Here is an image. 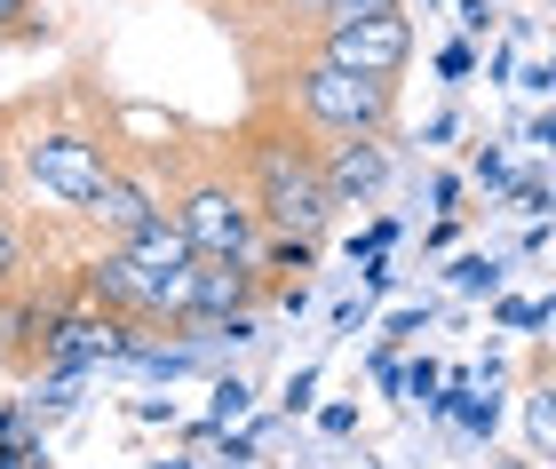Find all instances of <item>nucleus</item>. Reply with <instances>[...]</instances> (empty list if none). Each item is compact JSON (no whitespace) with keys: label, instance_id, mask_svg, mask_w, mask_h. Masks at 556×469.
Returning <instances> with one entry per match:
<instances>
[{"label":"nucleus","instance_id":"f257e3e1","mask_svg":"<svg viewBox=\"0 0 556 469\" xmlns=\"http://www.w3.org/2000/svg\"><path fill=\"white\" fill-rule=\"evenodd\" d=\"M231 152H239V176L247 191H255V215H263V231L270 239H287V246H326V231H334V191H326V160H318V136L302 128V119L287 104H270V96H255V112L239 119V136H231Z\"/></svg>","mask_w":556,"mask_h":469},{"label":"nucleus","instance_id":"f03ea898","mask_svg":"<svg viewBox=\"0 0 556 469\" xmlns=\"http://www.w3.org/2000/svg\"><path fill=\"white\" fill-rule=\"evenodd\" d=\"M263 96L287 104L318 143H334V136H390L397 128V80L342 72V64L311 56V48H287L278 64H263Z\"/></svg>","mask_w":556,"mask_h":469},{"label":"nucleus","instance_id":"7ed1b4c3","mask_svg":"<svg viewBox=\"0 0 556 469\" xmlns=\"http://www.w3.org/2000/svg\"><path fill=\"white\" fill-rule=\"evenodd\" d=\"M167 215L184 224L191 255H207V263H263V239L270 231H263V215H255V191H247L231 143L167 183Z\"/></svg>","mask_w":556,"mask_h":469},{"label":"nucleus","instance_id":"20e7f679","mask_svg":"<svg viewBox=\"0 0 556 469\" xmlns=\"http://www.w3.org/2000/svg\"><path fill=\"white\" fill-rule=\"evenodd\" d=\"M9 167H16L24 191L56 200L64 215H88L104 176H112V143L88 119H33L24 136H9Z\"/></svg>","mask_w":556,"mask_h":469},{"label":"nucleus","instance_id":"39448f33","mask_svg":"<svg viewBox=\"0 0 556 469\" xmlns=\"http://www.w3.org/2000/svg\"><path fill=\"white\" fill-rule=\"evenodd\" d=\"M311 56L342 64V72H374V80H397L414 64V9H382V16H326L311 40Z\"/></svg>","mask_w":556,"mask_h":469},{"label":"nucleus","instance_id":"423d86ee","mask_svg":"<svg viewBox=\"0 0 556 469\" xmlns=\"http://www.w3.org/2000/svg\"><path fill=\"white\" fill-rule=\"evenodd\" d=\"M263 263H191V294H184V327H231L263 303Z\"/></svg>","mask_w":556,"mask_h":469},{"label":"nucleus","instance_id":"0eeeda50","mask_svg":"<svg viewBox=\"0 0 556 469\" xmlns=\"http://www.w3.org/2000/svg\"><path fill=\"white\" fill-rule=\"evenodd\" d=\"M128 351V318H112V310H56L48 318V351H40V366H56V375H80V366H96V358H119Z\"/></svg>","mask_w":556,"mask_h":469},{"label":"nucleus","instance_id":"6e6552de","mask_svg":"<svg viewBox=\"0 0 556 469\" xmlns=\"http://www.w3.org/2000/svg\"><path fill=\"white\" fill-rule=\"evenodd\" d=\"M318 160H326V191H334V207H358L390 176V136H334V143H318Z\"/></svg>","mask_w":556,"mask_h":469},{"label":"nucleus","instance_id":"1a4fd4ad","mask_svg":"<svg viewBox=\"0 0 556 469\" xmlns=\"http://www.w3.org/2000/svg\"><path fill=\"white\" fill-rule=\"evenodd\" d=\"M326 9H334V0H263V16H270V33L287 40V48H302L326 24Z\"/></svg>","mask_w":556,"mask_h":469},{"label":"nucleus","instance_id":"9d476101","mask_svg":"<svg viewBox=\"0 0 556 469\" xmlns=\"http://www.w3.org/2000/svg\"><path fill=\"white\" fill-rule=\"evenodd\" d=\"M525 438H533L541 461H556V382H541L533 398H525Z\"/></svg>","mask_w":556,"mask_h":469},{"label":"nucleus","instance_id":"9b49d317","mask_svg":"<svg viewBox=\"0 0 556 469\" xmlns=\"http://www.w3.org/2000/svg\"><path fill=\"white\" fill-rule=\"evenodd\" d=\"M16 287H24V239H16L9 215H0V303H9Z\"/></svg>","mask_w":556,"mask_h":469},{"label":"nucleus","instance_id":"f8f14e48","mask_svg":"<svg viewBox=\"0 0 556 469\" xmlns=\"http://www.w3.org/2000/svg\"><path fill=\"white\" fill-rule=\"evenodd\" d=\"M493 279H501V263H493V255H462V263H453V287H462V294L493 287Z\"/></svg>","mask_w":556,"mask_h":469},{"label":"nucleus","instance_id":"ddd939ff","mask_svg":"<svg viewBox=\"0 0 556 469\" xmlns=\"http://www.w3.org/2000/svg\"><path fill=\"white\" fill-rule=\"evenodd\" d=\"M33 33V0H0V40H24Z\"/></svg>","mask_w":556,"mask_h":469},{"label":"nucleus","instance_id":"4468645a","mask_svg":"<svg viewBox=\"0 0 556 469\" xmlns=\"http://www.w3.org/2000/svg\"><path fill=\"white\" fill-rule=\"evenodd\" d=\"M438 72H445V80H469V72H477V56H469V40H453L445 56H438Z\"/></svg>","mask_w":556,"mask_h":469},{"label":"nucleus","instance_id":"2eb2a0df","mask_svg":"<svg viewBox=\"0 0 556 469\" xmlns=\"http://www.w3.org/2000/svg\"><path fill=\"white\" fill-rule=\"evenodd\" d=\"M382 9H406V0H334L326 16H382Z\"/></svg>","mask_w":556,"mask_h":469},{"label":"nucleus","instance_id":"dca6fc26","mask_svg":"<svg viewBox=\"0 0 556 469\" xmlns=\"http://www.w3.org/2000/svg\"><path fill=\"white\" fill-rule=\"evenodd\" d=\"M477 183H509V160H501V152H477Z\"/></svg>","mask_w":556,"mask_h":469},{"label":"nucleus","instance_id":"f3484780","mask_svg":"<svg viewBox=\"0 0 556 469\" xmlns=\"http://www.w3.org/2000/svg\"><path fill=\"white\" fill-rule=\"evenodd\" d=\"M533 318H548V303H509V310H501V327H533Z\"/></svg>","mask_w":556,"mask_h":469},{"label":"nucleus","instance_id":"a211bd4d","mask_svg":"<svg viewBox=\"0 0 556 469\" xmlns=\"http://www.w3.org/2000/svg\"><path fill=\"white\" fill-rule=\"evenodd\" d=\"M462 24H469V33H485V24H493V9H485V0H462Z\"/></svg>","mask_w":556,"mask_h":469},{"label":"nucleus","instance_id":"6ab92c4d","mask_svg":"<svg viewBox=\"0 0 556 469\" xmlns=\"http://www.w3.org/2000/svg\"><path fill=\"white\" fill-rule=\"evenodd\" d=\"M0 375H9V334H0Z\"/></svg>","mask_w":556,"mask_h":469},{"label":"nucleus","instance_id":"aec40b11","mask_svg":"<svg viewBox=\"0 0 556 469\" xmlns=\"http://www.w3.org/2000/svg\"><path fill=\"white\" fill-rule=\"evenodd\" d=\"M493 469H533V461H493Z\"/></svg>","mask_w":556,"mask_h":469}]
</instances>
